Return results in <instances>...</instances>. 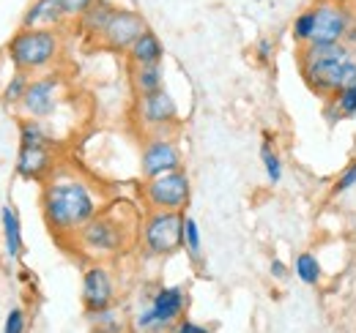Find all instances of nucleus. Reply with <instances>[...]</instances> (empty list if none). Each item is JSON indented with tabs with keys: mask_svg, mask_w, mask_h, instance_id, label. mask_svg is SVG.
<instances>
[{
	"mask_svg": "<svg viewBox=\"0 0 356 333\" xmlns=\"http://www.w3.org/2000/svg\"><path fill=\"white\" fill-rule=\"evenodd\" d=\"M47 227L60 238H74L99 213V194L86 178L74 172H55L42 191Z\"/></svg>",
	"mask_w": 356,
	"mask_h": 333,
	"instance_id": "1",
	"label": "nucleus"
},
{
	"mask_svg": "<svg viewBox=\"0 0 356 333\" xmlns=\"http://www.w3.org/2000/svg\"><path fill=\"white\" fill-rule=\"evenodd\" d=\"M299 71L323 99L337 96L356 83V58L351 44H305L299 49Z\"/></svg>",
	"mask_w": 356,
	"mask_h": 333,
	"instance_id": "2",
	"label": "nucleus"
},
{
	"mask_svg": "<svg viewBox=\"0 0 356 333\" xmlns=\"http://www.w3.org/2000/svg\"><path fill=\"white\" fill-rule=\"evenodd\" d=\"M60 52V36L58 31L36 28V31H19L8 42V58L17 66V71H39L49 66Z\"/></svg>",
	"mask_w": 356,
	"mask_h": 333,
	"instance_id": "3",
	"label": "nucleus"
},
{
	"mask_svg": "<svg viewBox=\"0 0 356 333\" xmlns=\"http://www.w3.org/2000/svg\"><path fill=\"white\" fill-rule=\"evenodd\" d=\"M140 244L151 257H170L184 249V213L181 210H151L143 221Z\"/></svg>",
	"mask_w": 356,
	"mask_h": 333,
	"instance_id": "4",
	"label": "nucleus"
},
{
	"mask_svg": "<svg viewBox=\"0 0 356 333\" xmlns=\"http://www.w3.org/2000/svg\"><path fill=\"white\" fill-rule=\"evenodd\" d=\"M186 309V292L184 287H159L151 295V300L140 309L134 328L140 333H168L173 331Z\"/></svg>",
	"mask_w": 356,
	"mask_h": 333,
	"instance_id": "5",
	"label": "nucleus"
},
{
	"mask_svg": "<svg viewBox=\"0 0 356 333\" xmlns=\"http://www.w3.org/2000/svg\"><path fill=\"white\" fill-rule=\"evenodd\" d=\"M127 230L118 219H113L110 213H96L88 224L74 235L77 249L88 254L90 259H104L113 257L127 246Z\"/></svg>",
	"mask_w": 356,
	"mask_h": 333,
	"instance_id": "6",
	"label": "nucleus"
},
{
	"mask_svg": "<svg viewBox=\"0 0 356 333\" xmlns=\"http://www.w3.org/2000/svg\"><path fill=\"white\" fill-rule=\"evenodd\" d=\"M189 194H192V186L184 169H173L159 178H151L143 186V197L151 210H184L189 203Z\"/></svg>",
	"mask_w": 356,
	"mask_h": 333,
	"instance_id": "7",
	"label": "nucleus"
},
{
	"mask_svg": "<svg viewBox=\"0 0 356 333\" xmlns=\"http://www.w3.org/2000/svg\"><path fill=\"white\" fill-rule=\"evenodd\" d=\"M354 14L356 11L346 0H318L310 44H343L348 39Z\"/></svg>",
	"mask_w": 356,
	"mask_h": 333,
	"instance_id": "8",
	"label": "nucleus"
},
{
	"mask_svg": "<svg viewBox=\"0 0 356 333\" xmlns=\"http://www.w3.org/2000/svg\"><path fill=\"white\" fill-rule=\"evenodd\" d=\"M181 169V151L173 139H168L162 131H154V137L145 139L140 151V172L145 180L159 178L165 172Z\"/></svg>",
	"mask_w": 356,
	"mask_h": 333,
	"instance_id": "9",
	"label": "nucleus"
},
{
	"mask_svg": "<svg viewBox=\"0 0 356 333\" xmlns=\"http://www.w3.org/2000/svg\"><path fill=\"white\" fill-rule=\"evenodd\" d=\"M145 31H148V25H145L143 14H137L132 8H115V14H113V19H110V25H107V31L102 33L99 42L110 46V49H115V52H129V46Z\"/></svg>",
	"mask_w": 356,
	"mask_h": 333,
	"instance_id": "10",
	"label": "nucleus"
},
{
	"mask_svg": "<svg viewBox=\"0 0 356 333\" xmlns=\"http://www.w3.org/2000/svg\"><path fill=\"white\" fill-rule=\"evenodd\" d=\"M137 121L151 131H165L178 121V107L168 90H156L148 96H137Z\"/></svg>",
	"mask_w": 356,
	"mask_h": 333,
	"instance_id": "11",
	"label": "nucleus"
},
{
	"mask_svg": "<svg viewBox=\"0 0 356 333\" xmlns=\"http://www.w3.org/2000/svg\"><path fill=\"white\" fill-rule=\"evenodd\" d=\"M58 96H60V80H58L55 74L36 77V80H31V85H28V90H25V96H22V101H19V107H22V112H25L28 118L42 121V118H49V115L55 112Z\"/></svg>",
	"mask_w": 356,
	"mask_h": 333,
	"instance_id": "12",
	"label": "nucleus"
},
{
	"mask_svg": "<svg viewBox=\"0 0 356 333\" xmlns=\"http://www.w3.org/2000/svg\"><path fill=\"white\" fill-rule=\"evenodd\" d=\"M115 300V279L104 265H90L83 273V306L86 311L110 309Z\"/></svg>",
	"mask_w": 356,
	"mask_h": 333,
	"instance_id": "13",
	"label": "nucleus"
},
{
	"mask_svg": "<svg viewBox=\"0 0 356 333\" xmlns=\"http://www.w3.org/2000/svg\"><path fill=\"white\" fill-rule=\"evenodd\" d=\"M63 19H69V17H66L60 0H33L31 8L25 11V17H22V28L25 31H36V28L55 31Z\"/></svg>",
	"mask_w": 356,
	"mask_h": 333,
	"instance_id": "14",
	"label": "nucleus"
},
{
	"mask_svg": "<svg viewBox=\"0 0 356 333\" xmlns=\"http://www.w3.org/2000/svg\"><path fill=\"white\" fill-rule=\"evenodd\" d=\"M52 169V148H19L17 172L28 180H42Z\"/></svg>",
	"mask_w": 356,
	"mask_h": 333,
	"instance_id": "15",
	"label": "nucleus"
},
{
	"mask_svg": "<svg viewBox=\"0 0 356 333\" xmlns=\"http://www.w3.org/2000/svg\"><path fill=\"white\" fill-rule=\"evenodd\" d=\"M115 8H118V6H113L110 0H96L83 17H77V19H80L83 33L90 36V39H102V33L107 31V25H110V19H113Z\"/></svg>",
	"mask_w": 356,
	"mask_h": 333,
	"instance_id": "16",
	"label": "nucleus"
},
{
	"mask_svg": "<svg viewBox=\"0 0 356 333\" xmlns=\"http://www.w3.org/2000/svg\"><path fill=\"white\" fill-rule=\"evenodd\" d=\"M129 60H132L134 66H145V63H162V58H165V46L159 42V36L154 33V31H145L137 42L129 46Z\"/></svg>",
	"mask_w": 356,
	"mask_h": 333,
	"instance_id": "17",
	"label": "nucleus"
},
{
	"mask_svg": "<svg viewBox=\"0 0 356 333\" xmlns=\"http://www.w3.org/2000/svg\"><path fill=\"white\" fill-rule=\"evenodd\" d=\"M132 87H134V93H137V96H148V93L165 90V69H162V63L134 66Z\"/></svg>",
	"mask_w": 356,
	"mask_h": 333,
	"instance_id": "18",
	"label": "nucleus"
},
{
	"mask_svg": "<svg viewBox=\"0 0 356 333\" xmlns=\"http://www.w3.org/2000/svg\"><path fill=\"white\" fill-rule=\"evenodd\" d=\"M0 221H3V241H6V254L11 259H17L22 254V227H19V216L11 205L0 208Z\"/></svg>",
	"mask_w": 356,
	"mask_h": 333,
	"instance_id": "19",
	"label": "nucleus"
},
{
	"mask_svg": "<svg viewBox=\"0 0 356 333\" xmlns=\"http://www.w3.org/2000/svg\"><path fill=\"white\" fill-rule=\"evenodd\" d=\"M293 273H296V279H299L302 284H307V287H315V284L321 282V276H323L321 262H318V257H315L312 251L296 254V259H293Z\"/></svg>",
	"mask_w": 356,
	"mask_h": 333,
	"instance_id": "20",
	"label": "nucleus"
},
{
	"mask_svg": "<svg viewBox=\"0 0 356 333\" xmlns=\"http://www.w3.org/2000/svg\"><path fill=\"white\" fill-rule=\"evenodd\" d=\"M19 148H52V137L36 118H28L19 126Z\"/></svg>",
	"mask_w": 356,
	"mask_h": 333,
	"instance_id": "21",
	"label": "nucleus"
},
{
	"mask_svg": "<svg viewBox=\"0 0 356 333\" xmlns=\"http://www.w3.org/2000/svg\"><path fill=\"white\" fill-rule=\"evenodd\" d=\"M88 320L93 325V331L102 333H124V317L115 306L102 309V311H88Z\"/></svg>",
	"mask_w": 356,
	"mask_h": 333,
	"instance_id": "22",
	"label": "nucleus"
},
{
	"mask_svg": "<svg viewBox=\"0 0 356 333\" xmlns=\"http://www.w3.org/2000/svg\"><path fill=\"white\" fill-rule=\"evenodd\" d=\"M312 31H315V6H310V8H305V11H299V14H296V19H293V28H291V33H293V42L299 44V46L310 44Z\"/></svg>",
	"mask_w": 356,
	"mask_h": 333,
	"instance_id": "23",
	"label": "nucleus"
},
{
	"mask_svg": "<svg viewBox=\"0 0 356 333\" xmlns=\"http://www.w3.org/2000/svg\"><path fill=\"white\" fill-rule=\"evenodd\" d=\"M184 249L192 259H200V254H203V235L192 216H184Z\"/></svg>",
	"mask_w": 356,
	"mask_h": 333,
	"instance_id": "24",
	"label": "nucleus"
},
{
	"mask_svg": "<svg viewBox=\"0 0 356 333\" xmlns=\"http://www.w3.org/2000/svg\"><path fill=\"white\" fill-rule=\"evenodd\" d=\"M261 162H264V166H266L268 183H280V180H282V162H280V156H277V151L271 148L268 139L261 145Z\"/></svg>",
	"mask_w": 356,
	"mask_h": 333,
	"instance_id": "25",
	"label": "nucleus"
},
{
	"mask_svg": "<svg viewBox=\"0 0 356 333\" xmlns=\"http://www.w3.org/2000/svg\"><path fill=\"white\" fill-rule=\"evenodd\" d=\"M28 85H31L28 71H17V74L8 80V85H6L3 99H6L8 104H19V101H22V96H25V90H28Z\"/></svg>",
	"mask_w": 356,
	"mask_h": 333,
	"instance_id": "26",
	"label": "nucleus"
},
{
	"mask_svg": "<svg viewBox=\"0 0 356 333\" xmlns=\"http://www.w3.org/2000/svg\"><path fill=\"white\" fill-rule=\"evenodd\" d=\"M334 99V107L340 110V115L343 118H356V83L348 85V87H343L337 96H332Z\"/></svg>",
	"mask_w": 356,
	"mask_h": 333,
	"instance_id": "27",
	"label": "nucleus"
},
{
	"mask_svg": "<svg viewBox=\"0 0 356 333\" xmlns=\"http://www.w3.org/2000/svg\"><path fill=\"white\" fill-rule=\"evenodd\" d=\"M354 186H356V162H351V164L337 175V180H334V186H332V194L340 197L343 191H348V189H354Z\"/></svg>",
	"mask_w": 356,
	"mask_h": 333,
	"instance_id": "28",
	"label": "nucleus"
},
{
	"mask_svg": "<svg viewBox=\"0 0 356 333\" xmlns=\"http://www.w3.org/2000/svg\"><path fill=\"white\" fill-rule=\"evenodd\" d=\"M25 328H28L25 311L14 306V309L8 311V317H6V323H3V333H25Z\"/></svg>",
	"mask_w": 356,
	"mask_h": 333,
	"instance_id": "29",
	"label": "nucleus"
},
{
	"mask_svg": "<svg viewBox=\"0 0 356 333\" xmlns=\"http://www.w3.org/2000/svg\"><path fill=\"white\" fill-rule=\"evenodd\" d=\"M93 3H96V0H60V6H63V11H66V17H83Z\"/></svg>",
	"mask_w": 356,
	"mask_h": 333,
	"instance_id": "30",
	"label": "nucleus"
},
{
	"mask_svg": "<svg viewBox=\"0 0 356 333\" xmlns=\"http://www.w3.org/2000/svg\"><path fill=\"white\" fill-rule=\"evenodd\" d=\"M173 333H209V328L200 325V323H192V320L181 317L176 325H173Z\"/></svg>",
	"mask_w": 356,
	"mask_h": 333,
	"instance_id": "31",
	"label": "nucleus"
},
{
	"mask_svg": "<svg viewBox=\"0 0 356 333\" xmlns=\"http://www.w3.org/2000/svg\"><path fill=\"white\" fill-rule=\"evenodd\" d=\"M271 55H274V42H271V39H261V42L255 44V58H258L261 63H268Z\"/></svg>",
	"mask_w": 356,
	"mask_h": 333,
	"instance_id": "32",
	"label": "nucleus"
},
{
	"mask_svg": "<svg viewBox=\"0 0 356 333\" xmlns=\"http://www.w3.org/2000/svg\"><path fill=\"white\" fill-rule=\"evenodd\" d=\"M268 271H271V276H274V279H280V282H282V279H288V268H285V262H282V259H271V268H268Z\"/></svg>",
	"mask_w": 356,
	"mask_h": 333,
	"instance_id": "33",
	"label": "nucleus"
},
{
	"mask_svg": "<svg viewBox=\"0 0 356 333\" xmlns=\"http://www.w3.org/2000/svg\"><path fill=\"white\" fill-rule=\"evenodd\" d=\"M326 121H329V123H337V121H343L340 110L334 107V99H326Z\"/></svg>",
	"mask_w": 356,
	"mask_h": 333,
	"instance_id": "34",
	"label": "nucleus"
},
{
	"mask_svg": "<svg viewBox=\"0 0 356 333\" xmlns=\"http://www.w3.org/2000/svg\"><path fill=\"white\" fill-rule=\"evenodd\" d=\"M93 333H102V331H93Z\"/></svg>",
	"mask_w": 356,
	"mask_h": 333,
	"instance_id": "35",
	"label": "nucleus"
}]
</instances>
